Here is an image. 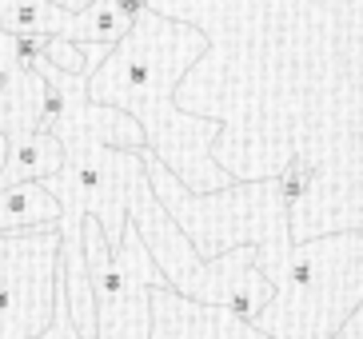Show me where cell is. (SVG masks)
<instances>
[{
	"mask_svg": "<svg viewBox=\"0 0 363 339\" xmlns=\"http://www.w3.org/2000/svg\"><path fill=\"white\" fill-rule=\"evenodd\" d=\"M208 48L212 40L203 28L144 9L132 21L128 36L88 76V104L128 112L144 132V148L172 176H180V184L188 176L184 156H200L224 128V120L192 116L172 104L176 84Z\"/></svg>",
	"mask_w": 363,
	"mask_h": 339,
	"instance_id": "obj_1",
	"label": "cell"
},
{
	"mask_svg": "<svg viewBox=\"0 0 363 339\" xmlns=\"http://www.w3.org/2000/svg\"><path fill=\"white\" fill-rule=\"evenodd\" d=\"M363 299V232L291 244L267 308L252 328L267 339H331Z\"/></svg>",
	"mask_w": 363,
	"mask_h": 339,
	"instance_id": "obj_2",
	"label": "cell"
},
{
	"mask_svg": "<svg viewBox=\"0 0 363 339\" xmlns=\"http://www.w3.org/2000/svg\"><path fill=\"white\" fill-rule=\"evenodd\" d=\"M80 248H84V272L92 287V304H96V339H148V296L168 284H164L160 267L152 264L140 232L124 223L120 248H108L100 223L84 220Z\"/></svg>",
	"mask_w": 363,
	"mask_h": 339,
	"instance_id": "obj_3",
	"label": "cell"
},
{
	"mask_svg": "<svg viewBox=\"0 0 363 339\" xmlns=\"http://www.w3.org/2000/svg\"><path fill=\"white\" fill-rule=\"evenodd\" d=\"M60 232L0 235V339H36L52 319Z\"/></svg>",
	"mask_w": 363,
	"mask_h": 339,
	"instance_id": "obj_4",
	"label": "cell"
},
{
	"mask_svg": "<svg viewBox=\"0 0 363 339\" xmlns=\"http://www.w3.org/2000/svg\"><path fill=\"white\" fill-rule=\"evenodd\" d=\"M148 308H152L148 339H267L264 331L235 319L232 311L184 299L172 287H156L148 296Z\"/></svg>",
	"mask_w": 363,
	"mask_h": 339,
	"instance_id": "obj_5",
	"label": "cell"
},
{
	"mask_svg": "<svg viewBox=\"0 0 363 339\" xmlns=\"http://www.w3.org/2000/svg\"><path fill=\"white\" fill-rule=\"evenodd\" d=\"M4 168H0V188L12 184H44L48 176L65 168V148L56 136L44 132H9L4 136Z\"/></svg>",
	"mask_w": 363,
	"mask_h": 339,
	"instance_id": "obj_6",
	"label": "cell"
},
{
	"mask_svg": "<svg viewBox=\"0 0 363 339\" xmlns=\"http://www.w3.org/2000/svg\"><path fill=\"white\" fill-rule=\"evenodd\" d=\"M60 223V204L44 191V184H12L0 188V235L48 232Z\"/></svg>",
	"mask_w": 363,
	"mask_h": 339,
	"instance_id": "obj_7",
	"label": "cell"
},
{
	"mask_svg": "<svg viewBox=\"0 0 363 339\" xmlns=\"http://www.w3.org/2000/svg\"><path fill=\"white\" fill-rule=\"evenodd\" d=\"M132 28V16L120 9L116 0H88V9H80L68 24L65 40L72 44H100V48H116Z\"/></svg>",
	"mask_w": 363,
	"mask_h": 339,
	"instance_id": "obj_8",
	"label": "cell"
},
{
	"mask_svg": "<svg viewBox=\"0 0 363 339\" xmlns=\"http://www.w3.org/2000/svg\"><path fill=\"white\" fill-rule=\"evenodd\" d=\"M76 9L52 0H0V28L4 32H36V36H65Z\"/></svg>",
	"mask_w": 363,
	"mask_h": 339,
	"instance_id": "obj_9",
	"label": "cell"
},
{
	"mask_svg": "<svg viewBox=\"0 0 363 339\" xmlns=\"http://www.w3.org/2000/svg\"><path fill=\"white\" fill-rule=\"evenodd\" d=\"M4 96H9V80L0 76V112H4Z\"/></svg>",
	"mask_w": 363,
	"mask_h": 339,
	"instance_id": "obj_10",
	"label": "cell"
},
{
	"mask_svg": "<svg viewBox=\"0 0 363 339\" xmlns=\"http://www.w3.org/2000/svg\"><path fill=\"white\" fill-rule=\"evenodd\" d=\"M4 152H9V144H4V136H0V168H4Z\"/></svg>",
	"mask_w": 363,
	"mask_h": 339,
	"instance_id": "obj_11",
	"label": "cell"
}]
</instances>
